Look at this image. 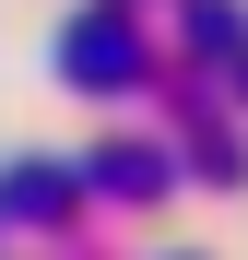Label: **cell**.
Segmentation results:
<instances>
[{
  "label": "cell",
  "instance_id": "obj_1",
  "mask_svg": "<svg viewBox=\"0 0 248 260\" xmlns=\"http://www.w3.org/2000/svg\"><path fill=\"white\" fill-rule=\"evenodd\" d=\"M59 83H95V95H107V83H142V48H130V24H118V12L71 24V36H59Z\"/></svg>",
  "mask_w": 248,
  "mask_h": 260
},
{
  "label": "cell",
  "instance_id": "obj_2",
  "mask_svg": "<svg viewBox=\"0 0 248 260\" xmlns=\"http://www.w3.org/2000/svg\"><path fill=\"white\" fill-rule=\"evenodd\" d=\"M71 201V178H48V166H36V178H12V213H59Z\"/></svg>",
  "mask_w": 248,
  "mask_h": 260
}]
</instances>
